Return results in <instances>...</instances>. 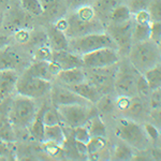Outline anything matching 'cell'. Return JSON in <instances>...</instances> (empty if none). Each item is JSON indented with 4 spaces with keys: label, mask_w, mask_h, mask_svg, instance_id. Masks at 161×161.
<instances>
[{
    "label": "cell",
    "mask_w": 161,
    "mask_h": 161,
    "mask_svg": "<svg viewBox=\"0 0 161 161\" xmlns=\"http://www.w3.org/2000/svg\"><path fill=\"white\" fill-rule=\"evenodd\" d=\"M133 158H134L133 150H132L131 146L129 144H127L126 142L123 141L116 145L113 154L114 160L129 161V160H133Z\"/></svg>",
    "instance_id": "24"
},
{
    "label": "cell",
    "mask_w": 161,
    "mask_h": 161,
    "mask_svg": "<svg viewBox=\"0 0 161 161\" xmlns=\"http://www.w3.org/2000/svg\"><path fill=\"white\" fill-rule=\"evenodd\" d=\"M52 87L53 85L51 80L32 76L24 71V73L19 76L16 92L31 99H38L46 95H50Z\"/></svg>",
    "instance_id": "5"
},
{
    "label": "cell",
    "mask_w": 161,
    "mask_h": 161,
    "mask_svg": "<svg viewBox=\"0 0 161 161\" xmlns=\"http://www.w3.org/2000/svg\"><path fill=\"white\" fill-rule=\"evenodd\" d=\"M150 106L152 108H161V88L150 93Z\"/></svg>",
    "instance_id": "44"
},
{
    "label": "cell",
    "mask_w": 161,
    "mask_h": 161,
    "mask_svg": "<svg viewBox=\"0 0 161 161\" xmlns=\"http://www.w3.org/2000/svg\"><path fill=\"white\" fill-rule=\"evenodd\" d=\"M144 76L148 83L152 92L161 88V64L153 67L149 70H147L144 73Z\"/></svg>",
    "instance_id": "23"
},
{
    "label": "cell",
    "mask_w": 161,
    "mask_h": 161,
    "mask_svg": "<svg viewBox=\"0 0 161 161\" xmlns=\"http://www.w3.org/2000/svg\"><path fill=\"white\" fill-rule=\"evenodd\" d=\"M133 117H141L145 113V103L143 101V98L139 96H134L131 97V102L129 105V108L127 111Z\"/></svg>",
    "instance_id": "31"
},
{
    "label": "cell",
    "mask_w": 161,
    "mask_h": 161,
    "mask_svg": "<svg viewBox=\"0 0 161 161\" xmlns=\"http://www.w3.org/2000/svg\"><path fill=\"white\" fill-rule=\"evenodd\" d=\"M44 108H45V106H43V108L38 112L35 120L32 121V124H31L29 127H28L30 136H32L36 141H39V142H43V140H44V128H45V125L43 123Z\"/></svg>",
    "instance_id": "21"
},
{
    "label": "cell",
    "mask_w": 161,
    "mask_h": 161,
    "mask_svg": "<svg viewBox=\"0 0 161 161\" xmlns=\"http://www.w3.org/2000/svg\"><path fill=\"white\" fill-rule=\"evenodd\" d=\"M8 45V37H4V36H0V51L4 47V46Z\"/></svg>",
    "instance_id": "52"
},
{
    "label": "cell",
    "mask_w": 161,
    "mask_h": 161,
    "mask_svg": "<svg viewBox=\"0 0 161 161\" xmlns=\"http://www.w3.org/2000/svg\"><path fill=\"white\" fill-rule=\"evenodd\" d=\"M119 6V0H97L95 3L96 14H100L103 16H110L115 8Z\"/></svg>",
    "instance_id": "25"
},
{
    "label": "cell",
    "mask_w": 161,
    "mask_h": 161,
    "mask_svg": "<svg viewBox=\"0 0 161 161\" xmlns=\"http://www.w3.org/2000/svg\"><path fill=\"white\" fill-rule=\"evenodd\" d=\"M160 44H161V42H160Z\"/></svg>",
    "instance_id": "56"
},
{
    "label": "cell",
    "mask_w": 161,
    "mask_h": 161,
    "mask_svg": "<svg viewBox=\"0 0 161 161\" xmlns=\"http://www.w3.org/2000/svg\"><path fill=\"white\" fill-rule=\"evenodd\" d=\"M30 37H31V32L29 31V29H26V28L19 29L13 32V39H14L15 42L19 44H27L29 42Z\"/></svg>",
    "instance_id": "38"
},
{
    "label": "cell",
    "mask_w": 161,
    "mask_h": 161,
    "mask_svg": "<svg viewBox=\"0 0 161 161\" xmlns=\"http://www.w3.org/2000/svg\"><path fill=\"white\" fill-rule=\"evenodd\" d=\"M96 108L99 113L108 114L112 113L115 108V100L110 96V93H105L100 98L99 101L96 103Z\"/></svg>",
    "instance_id": "32"
},
{
    "label": "cell",
    "mask_w": 161,
    "mask_h": 161,
    "mask_svg": "<svg viewBox=\"0 0 161 161\" xmlns=\"http://www.w3.org/2000/svg\"><path fill=\"white\" fill-rule=\"evenodd\" d=\"M9 142L3 141V140H0V158L9 157L10 156V148H9Z\"/></svg>",
    "instance_id": "48"
},
{
    "label": "cell",
    "mask_w": 161,
    "mask_h": 161,
    "mask_svg": "<svg viewBox=\"0 0 161 161\" xmlns=\"http://www.w3.org/2000/svg\"><path fill=\"white\" fill-rule=\"evenodd\" d=\"M43 123L45 126H53L61 123V117L57 108H47L45 106L43 111Z\"/></svg>",
    "instance_id": "33"
},
{
    "label": "cell",
    "mask_w": 161,
    "mask_h": 161,
    "mask_svg": "<svg viewBox=\"0 0 161 161\" xmlns=\"http://www.w3.org/2000/svg\"><path fill=\"white\" fill-rule=\"evenodd\" d=\"M50 99L52 105L55 108L71 104H90V102L74 92L71 88L61 84L53 85L50 92Z\"/></svg>",
    "instance_id": "12"
},
{
    "label": "cell",
    "mask_w": 161,
    "mask_h": 161,
    "mask_svg": "<svg viewBox=\"0 0 161 161\" xmlns=\"http://www.w3.org/2000/svg\"><path fill=\"white\" fill-rule=\"evenodd\" d=\"M47 38H48V44L53 48V51L69 50L70 39L67 37L66 32L57 29L54 25L48 28Z\"/></svg>",
    "instance_id": "18"
},
{
    "label": "cell",
    "mask_w": 161,
    "mask_h": 161,
    "mask_svg": "<svg viewBox=\"0 0 161 161\" xmlns=\"http://www.w3.org/2000/svg\"><path fill=\"white\" fill-rule=\"evenodd\" d=\"M89 128L88 130L90 132L92 136H106V128L103 120L101 119L99 114H96L89 120Z\"/></svg>",
    "instance_id": "27"
},
{
    "label": "cell",
    "mask_w": 161,
    "mask_h": 161,
    "mask_svg": "<svg viewBox=\"0 0 161 161\" xmlns=\"http://www.w3.org/2000/svg\"><path fill=\"white\" fill-rule=\"evenodd\" d=\"M50 61H33L32 64H30L28 66V68L25 70V72L32 75V76L47 80L52 82V80L55 79V76L52 74L50 68Z\"/></svg>",
    "instance_id": "19"
},
{
    "label": "cell",
    "mask_w": 161,
    "mask_h": 161,
    "mask_svg": "<svg viewBox=\"0 0 161 161\" xmlns=\"http://www.w3.org/2000/svg\"><path fill=\"white\" fill-rule=\"evenodd\" d=\"M132 31H133V25H132L131 19L125 23H119V24L111 23L108 25V33L115 42L118 53L129 54L132 44H133Z\"/></svg>",
    "instance_id": "10"
},
{
    "label": "cell",
    "mask_w": 161,
    "mask_h": 161,
    "mask_svg": "<svg viewBox=\"0 0 161 161\" xmlns=\"http://www.w3.org/2000/svg\"><path fill=\"white\" fill-rule=\"evenodd\" d=\"M108 17L111 19V23H116V24L125 23L131 19V11L129 7L119 4L117 8L113 10V12L111 13Z\"/></svg>",
    "instance_id": "26"
},
{
    "label": "cell",
    "mask_w": 161,
    "mask_h": 161,
    "mask_svg": "<svg viewBox=\"0 0 161 161\" xmlns=\"http://www.w3.org/2000/svg\"><path fill=\"white\" fill-rule=\"evenodd\" d=\"M54 26L57 29L66 32L67 28H68V17H59V19H57L55 23H54Z\"/></svg>",
    "instance_id": "47"
},
{
    "label": "cell",
    "mask_w": 161,
    "mask_h": 161,
    "mask_svg": "<svg viewBox=\"0 0 161 161\" xmlns=\"http://www.w3.org/2000/svg\"><path fill=\"white\" fill-rule=\"evenodd\" d=\"M148 11L150 13L153 22L160 20L161 22V0H152L148 7Z\"/></svg>",
    "instance_id": "39"
},
{
    "label": "cell",
    "mask_w": 161,
    "mask_h": 161,
    "mask_svg": "<svg viewBox=\"0 0 161 161\" xmlns=\"http://www.w3.org/2000/svg\"><path fill=\"white\" fill-rule=\"evenodd\" d=\"M8 120H9V115L6 116V113H4V111L2 110L1 108H0V128H1V127L3 126V125L6 124Z\"/></svg>",
    "instance_id": "50"
},
{
    "label": "cell",
    "mask_w": 161,
    "mask_h": 161,
    "mask_svg": "<svg viewBox=\"0 0 161 161\" xmlns=\"http://www.w3.org/2000/svg\"><path fill=\"white\" fill-rule=\"evenodd\" d=\"M23 64V57L10 45H7L0 51V71L13 69L17 70Z\"/></svg>",
    "instance_id": "15"
},
{
    "label": "cell",
    "mask_w": 161,
    "mask_h": 161,
    "mask_svg": "<svg viewBox=\"0 0 161 161\" xmlns=\"http://www.w3.org/2000/svg\"><path fill=\"white\" fill-rule=\"evenodd\" d=\"M19 76L16 70L8 69L0 71V102L16 92Z\"/></svg>",
    "instance_id": "14"
},
{
    "label": "cell",
    "mask_w": 161,
    "mask_h": 161,
    "mask_svg": "<svg viewBox=\"0 0 161 161\" xmlns=\"http://www.w3.org/2000/svg\"><path fill=\"white\" fill-rule=\"evenodd\" d=\"M53 57V48L50 44H44L36 48L33 53L32 60L33 61H50Z\"/></svg>",
    "instance_id": "34"
},
{
    "label": "cell",
    "mask_w": 161,
    "mask_h": 161,
    "mask_svg": "<svg viewBox=\"0 0 161 161\" xmlns=\"http://www.w3.org/2000/svg\"><path fill=\"white\" fill-rule=\"evenodd\" d=\"M101 31H103V26L97 17L92 20H85L80 19L75 13L68 16V28L66 30V35L69 39L80 38L89 33Z\"/></svg>",
    "instance_id": "11"
},
{
    "label": "cell",
    "mask_w": 161,
    "mask_h": 161,
    "mask_svg": "<svg viewBox=\"0 0 161 161\" xmlns=\"http://www.w3.org/2000/svg\"><path fill=\"white\" fill-rule=\"evenodd\" d=\"M52 60L55 61L61 68V70L83 68L84 67V61H83L82 56L77 55L70 50L53 51Z\"/></svg>",
    "instance_id": "13"
},
{
    "label": "cell",
    "mask_w": 161,
    "mask_h": 161,
    "mask_svg": "<svg viewBox=\"0 0 161 161\" xmlns=\"http://www.w3.org/2000/svg\"><path fill=\"white\" fill-rule=\"evenodd\" d=\"M140 72L131 64H123L118 66L116 73L114 89L118 96L134 97L137 96L136 84Z\"/></svg>",
    "instance_id": "7"
},
{
    "label": "cell",
    "mask_w": 161,
    "mask_h": 161,
    "mask_svg": "<svg viewBox=\"0 0 161 161\" xmlns=\"http://www.w3.org/2000/svg\"><path fill=\"white\" fill-rule=\"evenodd\" d=\"M152 0H130L129 2V9H130L131 13H136L142 10H147Z\"/></svg>",
    "instance_id": "40"
},
{
    "label": "cell",
    "mask_w": 161,
    "mask_h": 161,
    "mask_svg": "<svg viewBox=\"0 0 161 161\" xmlns=\"http://www.w3.org/2000/svg\"><path fill=\"white\" fill-rule=\"evenodd\" d=\"M136 92H137V96L141 98H146L152 93V89H150L148 83H147L146 79H145L144 74H142V73H140L139 77H137Z\"/></svg>",
    "instance_id": "36"
},
{
    "label": "cell",
    "mask_w": 161,
    "mask_h": 161,
    "mask_svg": "<svg viewBox=\"0 0 161 161\" xmlns=\"http://www.w3.org/2000/svg\"><path fill=\"white\" fill-rule=\"evenodd\" d=\"M128 55L130 64L142 74L161 62L160 46L153 40L133 42Z\"/></svg>",
    "instance_id": "1"
},
{
    "label": "cell",
    "mask_w": 161,
    "mask_h": 161,
    "mask_svg": "<svg viewBox=\"0 0 161 161\" xmlns=\"http://www.w3.org/2000/svg\"><path fill=\"white\" fill-rule=\"evenodd\" d=\"M10 4H11V0H0V9L3 11L10 9Z\"/></svg>",
    "instance_id": "51"
},
{
    "label": "cell",
    "mask_w": 161,
    "mask_h": 161,
    "mask_svg": "<svg viewBox=\"0 0 161 161\" xmlns=\"http://www.w3.org/2000/svg\"><path fill=\"white\" fill-rule=\"evenodd\" d=\"M58 113L66 126L70 128H75L79 126H84L95 116L97 111L89 104H71L57 108Z\"/></svg>",
    "instance_id": "6"
},
{
    "label": "cell",
    "mask_w": 161,
    "mask_h": 161,
    "mask_svg": "<svg viewBox=\"0 0 161 161\" xmlns=\"http://www.w3.org/2000/svg\"><path fill=\"white\" fill-rule=\"evenodd\" d=\"M133 42H142V41L150 40V24H136L132 31Z\"/></svg>",
    "instance_id": "30"
},
{
    "label": "cell",
    "mask_w": 161,
    "mask_h": 161,
    "mask_svg": "<svg viewBox=\"0 0 161 161\" xmlns=\"http://www.w3.org/2000/svg\"><path fill=\"white\" fill-rule=\"evenodd\" d=\"M160 136H161V132H160Z\"/></svg>",
    "instance_id": "55"
},
{
    "label": "cell",
    "mask_w": 161,
    "mask_h": 161,
    "mask_svg": "<svg viewBox=\"0 0 161 161\" xmlns=\"http://www.w3.org/2000/svg\"><path fill=\"white\" fill-rule=\"evenodd\" d=\"M106 146L105 136H92L87 143V152L89 156H96L100 154Z\"/></svg>",
    "instance_id": "29"
},
{
    "label": "cell",
    "mask_w": 161,
    "mask_h": 161,
    "mask_svg": "<svg viewBox=\"0 0 161 161\" xmlns=\"http://www.w3.org/2000/svg\"><path fill=\"white\" fill-rule=\"evenodd\" d=\"M144 129H145V132H146L147 136L149 139H152L153 141H156L158 139V136H160L159 131L157 130L155 126H153L152 124H145L144 125Z\"/></svg>",
    "instance_id": "46"
},
{
    "label": "cell",
    "mask_w": 161,
    "mask_h": 161,
    "mask_svg": "<svg viewBox=\"0 0 161 161\" xmlns=\"http://www.w3.org/2000/svg\"><path fill=\"white\" fill-rule=\"evenodd\" d=\"M118 51L112 47H103L82 55L84 67L89 69L105 68L117 64L119 61Z\"/></svg>",
    "instance_id": "9"
},
{
    "label": "cell",
    "mask_w": 161,
    "mask_h": 161,
    "mask_svg": "<svg viewBox=\"0 0 161 161\" xmlns=\"http://www.w3.org/2000/svg\"><path fill=\"white\" fill-rule=\"evenodd\" d=\"M150 40L160 44L161 42V22L154 20L150 24Z\"/></svg>",
    "instance_id": "41"
},
{
    "label": "cell",
    "mask_w": 161,
    "mask_h": 161,
    "mask_svg": "<svg viewBox=\"0 0 161 161\" xmlns=\"http://www.w3.org/2000/svg\"><path fill=\"white\" fill-rule=\"evenodd\" d=\"M19 6L25 12L32 16H40L44 12L40 0H19Z\"/></svg>",
    "instance_id": "28"
},
{
    "label": "cell",
    "mask_w": 161,
    "mask_h": 161,
    "mask_svg": "<svg viewBox=\"0 0 161 161\" xmlns=\"http://www.w3.org/2000/svg\"><path fill=\"white\" fill-rule=\"evenodd\" d=\"M4 23V11L2 9H0V28L2 27Z\"/></svg>",
    "instance_id": "53"
},
{
    "label": "cell",
    "mask_w": 161,
    "mask_h": 161,
    "mask_svg": "<svg viewBox=\"0 0 161 161\" xmlns=\"http://www.w3.org/2000/svg\"><path fill=\"white\" fill-rule=\"evenodd\" d=\"M88 1H89V0H64V4H66L67 9L75 11V10L79 9L80 7L88 4Z\"/></svg>",
    "instance_id": "45"
},
{
    "label": "cell",
    "mask_w": 161,
    "mask_h": 161,
    "mask_svg": "<svg viewBox=\"0 0 161 161\" xmlns=\"http://www.w3.org/2000/svg\"><path fill=\"white\" fill-rule=\"evenodd\" d=\"M74 13L80 19H85V20H92L97 17L95 8L89 6V4H85V6H83V7H80L79 9L75 10Z\"/></svg>",
    "instance_id": "37"
},
{
    "label": "cell",
    "mask_w": 161,
    "mask_h": 161,
    "mask_svg": "<svg viewBox=\"0 0 161 161\" xmlns=\"http://www.w3.org/2000/svg\"><path fill=\"white\" fill-rule=\"evenodd\" d=\"M37 113L33 99L17 93L10 106L9 119L11 124L16 127L28 128L35 120Z\"/></svg>",
    "instance_id": "3"
},
{
    "label": "cell",
    "mask_w": 161,
    "mask_h": 161,
    "mask_svg": "<svg viewBox=\"0 0 161 161\" xmlns=\"http://www.w3.org/2000/svg\"><path fill=\"white\" fill-rule=\"evenodd\" d=\"M69 88H71L74 92H76L77 95L80 96L82 98H84L85 100H87L88 102H90L92 104L99 101V99L102 97V93L95 85H92V83H89L88 80L80 83V84L74 85V86H70Z\"/></svg>",
    "instance_id": "17"
},
{
    "label": "cell",
    "mask_w": 161,
    "mask_h": 161,
    "mask_svg": "<svg viewBox=\"0 0 161 161\" xmlns=\"http://www.w3.org/2000/svg\"><path fill=\"white\" fill-rule=\"evenodd\" d=\"M72 137H73L74 141H79L82 143H85L87 144L89 142V140L92 139V136H90V132L88 130V128H86L84 126H79L75 127V128H72Z\"/></svg>",
    "instance_id": "35"
},
{
    "label": "cell",
    "mask_w": 161,
    "mask_h": 161,
    "mask_svg": "<svg viewBox=\"0 0 161 161\" xmlns=\"http://www.w3.org/2000/svg\"><path fill=\"white\" fill-rule=\"evenodd\" d=\"M103 47H112L117 50V46L111 36L103 31L92 32L80 38L70 39L69 43V50L80 56Z\"/></svg>",
    "instance_id": "2"
},
{
    "label": "cell",
    "mask_w": 161,
    "mask_h": 161,
    "mask_svg": "<svg viewBox=\"0 0 161 161\" xmlns=\"http://www.w3.org/2000/svg\"><path fill=\"white\" fill-rule=\"evenodd\" d=\"M43 7V14H46L47 17H60V12L62 11V4L64 0H40Z\"/></svg>",
    "instance_id": "22"
},
{
    "label": "cell",
    "mask_w": 161,
    "mask_h": 161,
    "mask_svg": "<svg viewBox=\"0 0 161 161\" xmlns=\"http://www.w3.org/2000/svg\"><path fill=\"white\" fill-rule=\"evenodd\" d=\"M116 136L137 150H143L148 145V136L144 127L128 118H121L117 121L115 129Z\"/></svg>",
    "instance_id": "4"
},
{
    "label": "cell",
    "mask_w": 161,
    "mask_h": 161,
    "mask_svg": "<svg viewBox=\"0 0 161 161\" xmlns=\"http://www.w3.org/2000/svg\"><path fill=\"white\" fill-rule=\"evenodd\" d=\"M74 145H75V148H76L77 153L80 155H88L87 152V144L79 141H74Z\"/></svg>",
    "instance_id": "49"
},
{
    "label": "cell",
    "mask_w": 161,
    "mask_h": 161,
    "mask_svg": "<svg viewBox=\"0 0 161 161\" xmlns=\"http://www.w3.org/2000/svg\"><path fill=\"white\" fill-rule=\"evenodd\" d=\"M159 46H160V53H161V44H159Z\"/></svg>",
    "instance_id": "54"
},
{
    "label": "cell",
    "mask_w": 161,
    "mask_h": 161,
    "mask_svg": "<svg viewBox=\"0 0 161 161\" xmlns=\"http://www.w3.org/2000/svg\"><path fill=\"white\" fill-rule=\"evenodd\" d=\"M86 69L87 71H85L86 72V80L95 85L102 95L110 93L112 89H114V83H115V77L118 69L117 64L105 67V68Z\"/></svg>",
    "instance_id": "8"
},
{
    "label": "cell",
    "mask_w": 161,
    "mask_h": 161,
    "mask_svg": "<svg viewBox=\"0 0 161 161\" xmlns=\"http://www.w3.org/2000/svg\"><path fill=\"white\" fill-rule=\"evenodd\" d=\"M44 142H50L57 144L62 147L66 143V134L62 129L61 125H53V126H45L44 128Z\"/></svg>",
    "instance_id": "20"
},
{
    "label": "cell",
    "mask_w": 161,
    "mask_h": 161,
    "mask_svg": "<svg viewBox=\"0 0 161 161\" xmlns=\"http://www.w3.org/2000/svg\"><path fill=\"white\" fill-rule=\"evenodd\" d=\"M131 102V97H127V96H118V98L115 100V108H117L120 112L127 113Z\"/></svg>",
    "instance_id": "43"
},
{
    "label": "cell",
    "mask_w": 161,
    "mask_h": 161,
    "mask_svg": "<svg viewBox=\"0 0 161 161\" xmlns=\"http://www.w3.org/2000/svg\"><path fill=\"white\" fill-rule=\"evenodd\" d=\"M56 80L61 85H64L67 87L74 86L86 80V72L82 68L61 70L56 76Z\"/></svg>",
    "instance_id": "16"
},
{
    "label": "cell",
    "mask_w": 161,
    "mask_h": 161,
    "mask_svg": "<svg viewBox=\"0 0 161 161\" xmlns=\"http://www.w3.org/2000/svg\"><path fill=\"white\" fill-rule=\"evenodd\" d=\"M134 22H136V24H145V25L152 24L153 19L152 16H150L148 9L142 10V11L134 13Z\"/></svg>",
    "instance_id": "42"
}]
</instances>
